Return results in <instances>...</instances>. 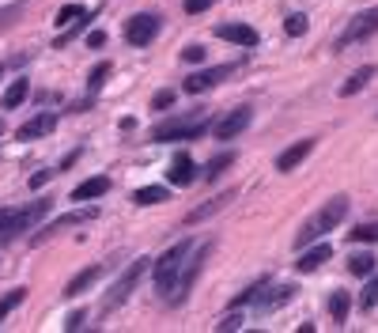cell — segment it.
Wrapping results in <instances>:
<instances>
[{
    "instance_id": "3957f363",
    "label": "cell",
    "mask_w": 378,
    "mask_h": 333,
    "mask_svg": "<svg viewBox=\"0 0 378 333\" xmlns=\"http://www.w3.org/2000/svg\"><path fill=\"white\" fill-rule=\"evenodd\" d=\"M205 132V110H189L182 118H171V121H159L151 129V140L159 144H171V140H197Z\"/></svg>"
},
{
    "instance_id": "b9f144b4",
    "label": "cell",
    "mask_w": 378,
    "mask_h": 333,
    "mask_svg": "<svg viewBox=\"0 0 378 333\" xmlns=\"http://www.w3.org/2000/svg\"><path fill=\"white\" fill-rule=\"evenodd\" d=\"M0 72H4V64H0Z\"/></svg>"
},
{
    "instance_id": "83f0119b",
    "label": "cell",
    "mask_w": 378,
    "mask_h": 333,
    "mask_svg": "<svg viewBox=\"0 0 378 333\" xmlns=\"http://www.w3.org/2000/svg\"><path fill=\"white\" fill-rule=\"evenodd\" d=\"M265 284H269V281H258V284H250L242 295H235V299H231V307H235V310H242L246 303H258V295H261V288H265Z\"/></svg>"
},
{
    "instance_id": "ba28073f",
    "label": "cell",
    "mask_w": 378,
    "mask_h": 333,
    "mask_svg": "<svg viewBox=\"0 0 378 333\" xmlns=\"http://www.w3.org/2000/svg\"><path fill=\"white\" fill-rule=\"evenodd\" d=\"M159 27H163V19L159 16H151V12H137L125 23V42L129 46H148V42L159 35Z\"/></svg>"
},
{
    "instance_id": "2e32d148",
    "label": "cell",
    "mask_w": 378,
    "mask_h": 333,
    "mask_svg": "<svg viewBox=\"0 0 378 333\" xmlns=\"http://www.w3.org/2000/svg\"><path fill=\"white\" fill-rule=\"evenodd\" d=\"M310 152H314V140H295L292 148H284L280 155H276V171H280V174L295 171V166L303 163V159H307Z\"/></svg>"
},
{
    "instance_id": "44dd1931",
    "label": "cell",
    "mask_w": 378,
    "mask_h": 333,
    "mask_svg": "<svg viewBox=\"0 0 378 333\" xmlns=\"http://www.w3.org/2000/svg\"><path fill=\"white\" fill-rule=\"evenodd\" d=\"M110 190V179L106 174H95V179H87V182H80L72 190V201H95V197H103Z\"/></svg>"
},
{
    "instance_id": "8d00e7d4",
    "label": "cell",
    "mask_w": 378,
    "mask_h": 333,
    "mask_svg": "<svg viewBox=\"0 0 378 333\" xmlns=\"http://www.w3.org/2000/svg\"><path fill=\"white\" fill-rule=\"evenodd\" d=\"M242 326V315H227L224 322H219V326L216 329H224V333H231V329H239Z\"/></svg>"
},
{
    "instance_id": "f35d334b",
    "label": "cell",
    "mask_w": 378,
    "mask_h": 333,
    "mask_svg": "<svg viewBox=\"0 0 378 333\" xmlns=\"http://www.w3.org/2000/svg\"><path fill=\"white\" fill-rule=\"evenodd\" d=\"M87 46H91V50L106 46V35H103V30H91V35H87Z\"/></svg>"
},
{
    "instance_id": "d590c367",
    "label": "cell",
    "mask_w": 378,
    "mask_h": 333,
    "mask_svg": "<svg viewBox=\"0 0 378 333\" xmlns=\"http://www.w3.org/2000/svg\"><path fill=\"white\" fill-rule=\"evenodd\" d=\"M171 103H174V91H159V95L151 98V106H155V110H166Z\"/></svg>"
},
{
    "instance_id": "1f68e13d",
    "label": "cell",
    "mask_w": 378,
    "mask_h": 333,
    "mask_svg": "<svg viewBox=\"0 0 378 333\" xmlns=\"http://www.w3.org/2000/svg\"><path fill=\"white\" fill-rule=\"evenodd\" d=\"M80 16H87L80 4H64L61 12H57V27H69V23H76V19H80Z\"/></svg>"
},
{
    "instance_id": "f546056e",
    "label": "cell",
    "mask_w": 378,
    "mask_h": 333,
    "mask_svg": "<svg viewBox=\"0 0 378 333\" xmlns=\"http://www.w3.org/2000/svg\"><path fill=\"white\" fill-rule=\"evenodd\" d=\"M106 76H110V64H106V61H103V64H95L91 76H87V91H98V87L106 84Z\"/></svg>"
},
{
    "instance_id": "d6986e66",
    "label": "cell",
    "mask_w": 378,
    "mask_h": 333,
    "mask_svg": "<svg viewBox=\"0 0 378 333\" xmlns=\"http://www.w3.org/2000/svg\"><path fill=\"white\" fill-rule=\"evenodd\" d=\"M53 125H57V114H38V118H30L27 125H19L16 137L19 140H38V137H46V132H53Z\"/></svg>"
},
{
    "instance_id": "f1b7e54d",
    "label": "cell",
    "mask_w": 378,
    "mask_h": 333,
    "mask_svg": "<svg viewBox=\"0 0 378 333\" xmlns=\"http://www.w3.org/2000/svg\"><path fill=\"white\" fill-rule=\"evenodd\" d=\"M23 295H27L23 288H16V292H8L4 299H0V322H4V318H8V315H12V310L19 307V303H23Z\"/></svg>"
},
{
    "instance_id": "d4e9b609",
    "label": "cell",
    "mask_w": 378,
    "mask_h": 333,
    "mask_svg": "<svg viewBox=\"0 0 378 333\" xmlns=\"http://www.w3.org/2000/svg\"><path fill=\"white\" fill-rule=\"evenodd\" d=\"M348 273L352 276H371L374 273V254H352V258H348Z\"/></svg>"
},
{
    "instance_id": "7c38bea8",
    "label": "cell",
    "mask_w": 378,
    "mask_h": 333,
    "mask_svg": "<svg viewBox=\"0 0 378 333\" xmlns=\"http://www.w3.org/2000/svg\"><path fill=\"white\" fill-rule=\"evenodd\" d=\"M295 288L292 284H265L261 295H258V310H265V315H273V310H280L284 303H292Z\"/></svg>"
},
{
    "instance_id": "ac0fdd59",
    "label": "cell",
    "mask_w": 378,
    "mask_h": 333,
    "mask_svg": "<svg viewBox=\"0 0 378 333\" xmlns=\"http://www.w3.org/2000/svg\"><path fill=\"white\" fill-rule=\"evenodd\" d=\"M374 76H378V64H363V69H355V72L348 76V80L340 84V98H352V95H360L363 87L374 80Z\"/></svg>"
},
{
    "instance_id": "d6a6232c",
    "label": "cell",
    "mask_w": 378,
    "mask_h": 333,
    "mask_svg": "<svg viewBox=\"0 0 378 333\" xmlns=\"http://www.w3.org/2000/svg\"><path fill=\"white\" fill-rule=\"evenodd\" d=\"M284 30H287V35H292V38H299V35H303V30H307V19H303V16H287Z\"/></svg>"
},
{
    "instance_id": "60d3db41",
    "label": "cell",
    "mask_w": 378,
    "mask_h": 333,
    "mask_svg": "<svg viewBox=\"0 0 378 333\" xmlns=\"http://www.w3.org/2000/svg\"><path fill=\"white\" fill-rule=\"evenodd\" d=\"M0 132H4V121H0Z\"/></svg>"
},
{
    "instance_id": "6da1fadb",
    "label": "cell",
    "mask_w": 378,
    "mask_h": 333,
    "mask_svg": "<svg viewBox=\"0 0 378 333\" xmlns=\"http://www.w3.org/2000/svg\"><path fill=\"white\" fill-rule=\"evenodd\" d=\"M344 216H348V197H344V193H340V197H329V201L321 205V208H318V213L307 220L303 227H299L295 247L303 250V247H310V242L326 239L329 231H337V227H340V220H344Z\"/></svg>"
},
{
    "instance_id": "4dcf8cb0",
    "label": "cell",
    "mask_w": 378,
    "mask_h": 333,
    "mask_svg": "<svg viewBox=\"0 0 378 333\" xmlns=\"http://www.w3.org/2000/svg\"><path fill=\"white\" fill-rule=\"evenodd\" d=\"M348 235L355 242H378V224H360V227H352Z\"/></svg>"
},
{
    "instance_id": "e0dca14e",
    "label": "cell",
    "mask_w": 378,
    "mask_h": 333,
    "mask_svg": "<svg viewBox=\"0 0 378 333\" xmlns=\"http://www.w3.org/2000/svg\"><path fill=\"white\" fill-rule=\"evenodd\" d=\"M106 273V265H87V269L84 273H76L72 276V281L69 284H64V295H69V299H76V295H84L87 292V288H91L95 281H98V276H103Z\"/></svg>"
},
{
    "instance_id": "74e56055",
    "label": "cell",
    "mask_w": 378,
    "mask_h": 333,
    "mask_svg": "<svg viewBox=\"0 0 378 333\" xmlns=\"http://www.w3.org/2000/svg\"><path fill=\"white\" fill-rule=\"evenodd\" d=\"M53 179V171H38V174H30V190H38V186H46Z\"/></svg>"
},
{
    "instance_id": "5bb4252c",
    "label": "cell",
    "mask_w": 378,
    "mask_h": 333,
    "mask_svg": "<svg viewBox=\"0 0 378 333\" xmlns=\"http://www.w3.org/2000/svg\"><path fill=\"white\" fill-rule=\"evenodd\" d=\"M329 258H333V247H326V242H310V247H303V254H299L295 269H299V273H314V269H321Z\"/></svg>"
},
{
    "instance_id": "836d02e7",
    "label": "cell",
    "mask_w": 378,
    "mask_h": 333,
    "mask_svg": "<svg viewBox=\"0 0 378 333\" xmlns=\"http://www.w3.org/2000/svg\"><path fill=\"white\" fill-rule=\"evenodd\" d=\"M212 4H216V0H182V8H185L189 16H197V12H208V8H212Z\"/></svg>"
},
{
    "instance_id": "277c9868",
    "label": "cell",
    "mask_w": 378,
    "mask_h": 333,
    "mask_svg": "<svg viewBox=\"0 0 378 333\" xmlns=\"http://www.w3.org/2000/svg\"><path fill=\"white\" fill-rule=\"evenodd\" d=\"M46 213H50V201H35V205H23V208H4V213H0V242L16 239L19 231H30Z\"/></svg>"
},
{
    "instance_id": "e575fe53",
    "label": "cell",
    "mask_w": 378,
    "mask_h": 333,
    "mask_svg": "<svg viewBox=\"0 0 378 333\" xmlns=\"http://www.w3.org/2000/svg\"><path fill=\"white\" fill-rule=\"evenodd\" d=\"M182 57H185L189 64H201V61H205V46H185Z\"/></svg>"
},
{
    "instance_id": "ab89813d",
    "label": "cell",
    "mask_w": 378,
    "mask_h": 333,
    "mask_svg": "<svg viewBox=\"0 0 378 333\" xmlns=\"http://www.w3.org/2000/svg\"><path fill=\"white\" fill-rule=\"evenodd\" d=\"M84 322H87V315H84V310H76V315H72L69 322H64V329H80Z\"/></svg>"
},
{
    "instance_id": "9c48e42d",
    "label": "cell",
    "mask_w": 378,
    "mask_h": 333,
    "mask_svg": "<svg viewBox=\"0 0 378 333\" xmlns=\"http://www.w3.org/2000/svg\"><path fill=\"white\" fill-rule=\"evenodd\" d=\"M250 121H253V110L250 106H235L231 114H224L212 125V132H216V140H235L239 132H246L250 129Z\"/></svg>"
},
{
    "instance_id": "4316f807",
    "label": "cell",
    "mask_w": 378,
    "mask_h": 333,
    "mask_svg": "<svg viewBox=\"0 0 378 333\" xmlns=\"http://www.w3.org/2000/svg\"><path fill=\"white\" fill-rule=\"evenodd\" d=\"M360 307H363V310H374V307H378V273L367 281V288L360 292Z\"/></svg>"
},
{
    "instance_id": "7402d4cb",
    "label": "cell",
    "mask_w": 378,
    "mask_h": 333,
    "mask_svg": "<svg viewBox=\"0 0 378 333\" xmlns=\"http://www.w3.org/2000/svg\"><path fill=\"white\" fill-rule=\"evenodd\" d=\"M27 95H30V84H27V80H12V84H8V91H4V98H0V106H4V110H16V106H23Z\"/></svg>"
},
{
    "instance_id": "7a4b0ae2",
    "label": "cell",
    "mask_w": 378,
    "mask_h": 333,
    "mask_svg": "<svg viewBox=\"0 0 378 333\" xmlns=\"http://www.w3.org/2000/svg\"><path fill=\"white\" fill-rule=\"evenodd\" d=\"M189 254H193V242H174V247L166 250L159 261H155L151 281H155V292H159L163 299H171L174 284H178V276H182V265L189 261Z\"/></svg>"
},
{
    "instance_id": "8fae6325",
    "label": "cell",
    "mask_w": 378,
    "mask_h": 333,
    "mask_svg": "<svg viewBox=\"0 0 378 333\" xmlns=\"http://www.w3.org/2000/svg\"><path fill=\"white\" fill-rule=\"evenodd\" d=\"M166 182L171 186H193L197 182V163L189 152H178L171 159V171H166Z\"/></svg>"
},
{
    "instance_id": "ffe728a7",
    "label": "cell",
    "mask_w": 378,
    "mask_h": 333,
    "mask_svg": "<svg viewBox=\"0 0 378 333\" xmlns=\"http://www.w3.org/2000/svg\"><path fill=\"white\" fill-rule=\"evenodd\" d=\"M231 201H235V190H227V193H219V197H212V201H205V205H197L193 213L185 216V224H201V220H208L212 213H219V208H227Z\"/></svg>"
},
{
    "instance_id": "52a82bcc",
    "label": "cell",
    "mask_w": 378,
    "mask_h": 333,
    "mask_svg": "<svg viewBox=\"0 0 378 333\" xmlns=\"http://www.w3.org/2000/svg\"><path fill=\"white\" fill-rule=\"evenodd\" d=\"M144 269H148V258H137V261H129V269L114 281V288H110V295H106V310H114V307H121L125 299L132 295V288L140 284V276H144Z\"/></svg>"
},
{
    "instance_id": "603a6c76",
    "label": "cell",
    "mask_w": 378,
    "mask_h": 333,
    "mask_svg": "<svg viewBox=\"0 0 378 333\" xmlns=\"http://www.w3.org/2000/svg\"><path fill=\"white\" fill-rule=\"evenodd\" d=\"M166 197H171V193H166V186H140V190L132 193V201H137L140 208H148V205H163Z\"/></svg>"
},
{
    "instance_id": "8992f818",
    "label": "cell",
    "mask_w": 378,
    "mask_h": 333,
    "mask_svg": "<svg viewBox=\"0 0 378 333\" xmlns=\"http://www.w3.org/2000/svg\"><path fill=\"white\" fill-rule=\"evenodd\" d=\"M374 30H378V8H367V12H360V16L348 19V27H344L340 38H337V50L360 46V42H367Z\"/></svg>"
},
{
    "instance_id": "484cf974",
    "label": "cell",
    "mask_w": 378,
    "mask_h": 333,
    "mask_svg": "<svg viewBox=\"0 0 378 333\" xmlns=\"http://www.w3.org/2000/svg\"><path fill=\"white\" fill-rule=\"evenodd\" d=\"M231 163H235V152H219V155H216V159H212V163H208L205 179H208V182H216V179H219V174H224V171H227V166H231Z\"/></svg>"
},
{
    "instance_id": "4fadbf2b",
    "label": "cell",
    "mask_w": 378,
    "mask_h": 333,
    "mask_svg": "<svg viewBox=\"0 0 378 333\" xmlns=\"http://www.w3.org/2000/svg\"><path fill=\"white\" fill-rule=\"evenodd\" d=\"M98 216V208H80V213H69V216H61V220H53V224L46 227V231H38L30 242H42V239H50V235H57V231H69V227H76V224H91V220Z\"/></svg>"
},
{
    "instance_id": "cb8c5ba5",
    "label": "cell",
    "mask_w": 378,
    "mask_h": 333,
    "mask_svg": "<svg viewBox=\"0 0 378 333\" xmlns=\"http://www.w3.org/2000/svg\"><path fill=\"white\" fill-rule=\"evenodd\" d=\"M348 310H352L348 292H333V295H329V315H333V322H337V326H340L344 318H348Z\"/></svg>"
},
{
    "instance_id": "5b68a950",
    "label": "cell",
    "mask_w": 378,
    "mask_h": 333,
    "mask_svg": "<svg viewBox=\"0 0 378 333\" xmlns=\"http://www.w3.org/2000/svg\"><path fill=\"white\" fill-rule=\"evenodd\" d=\"M208 254H212V242H201V247H193V254H189V261L182 265V276H178V284H174V292L166 303H185V295L193 292V284H197V276H201L205 269V261H208Z\"/></svg>"
},
{
    "instance_id": "30bf717a",
    "label": "cell",
    "mask_w": 378,
    "mask_h": 333,
    "mask_svg": "<svg viewBox=\"0 0 378 333\" xmlns=\"http://www.w3.org/2000/svg\"><path fill=\"white\" fill-rule=\"evenodd\" d=\"M231 72H235V64H219V69H201V72H193V76L185 80V91H189V95H205V91H212L216 84H224Z\"/></svg>"
},
{
    "instance_id": "9a60e30c",
    "label": "cell",
    "mask_w": 378,
    "mask_h": 333,
    "mask_svg": "<svg viewBox=\"0 0 378 333\" xmlns=\"http://www.w3.org/2000/svg\"><path fill=\"white\" fill-rule=\"evenodd\" d=\"M216 38L224 42H235V46H258V30H253L250 23H219L216 27Z\"/></svg>"
}]
</instances>
